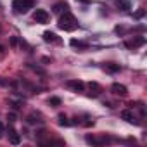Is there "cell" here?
I'll return each mask as SVG.
<instances>
[{
	"label": "cell",
	"mask_w": 147,
	"mask_h": 147,
	"mask_svg": "<svg viewBox=\"0 0 147 147\" xmlns=\"http://www.w3.org/2000/svg\"><path fill=\"white\" fill-rule=\"evenodd\" d=\"M57 118H59V125H61V126H69V125H71V121L67 119L66 114H59Z\"/></svg>",
	"instance_id": "13"
},
{
	"label": "cell",
	"mask_w": 147,
	"mask_h": 147,
	"mask_svg": "<svg viewBox=\"0 0 147 147\" xmlns=\"http://www.w3.org/2000/svg\"><path fill=\"white\" fill-rule=\"evenodd\" d=\"M7 119H9L11 123H14V121H16V114H14V113H11V114L7 116Z\"/></svg>",
	"instance_id": "20"
},
{
	"label": "cell",
	"mask_w": 147,
	"mask_h": 147,
	"mask_svg": "<svg viewBox=\"0 0 147 147\" xmlns=\"http://www.w3.org/2000/svg\"><path fill=\"white\" fill-rule=\"evenodd\" d=\"M144 16H145V11H144V9H140V11H137V12L133 14L135 19H140V18H144Z\"/></svg>",
	"instance_id": "17"
},
{
	"label": "cell",
	"mask_w": 147,
	"mask_h": 147,
	"mask_svg": "<svg viewBox=\"0 0 147 147\" xmlns=\"http://www.w3.org/2000/svg\"><path fill=\"white\" fill-rule=\"evenodd\" d=\"M11 45H12V47H16V45H18V38H16V36H12V38H11Z\"/></svg>",
	"instance_id": "21"
},
{
	"label": "cell",
	"mask_w": 147,
	"mask_h": 147,
	"mask_svg": "<svg viewBox=\"0 0 147 147\" xmlns=\"http://www.w3.org/2000/svg\"><path fill=\"white\" fill-rule=\"evenodd\" d=\"M30 67H31L33 71H36V73H40V75H45V71H43L42 67H38V66H33V64H30Z\"/></svg>",
	"instance_id": "18"
},
{
	"label": "cell",
	"mask_w": 147,
	"mask_h": 147,
	"mask_svg": "<svg viewBox=\"0 0 147 147\" xmlns=\"http://www.w3.org/2000/svg\"><path fill=\"white\" fill-rule=\"evenodd\" d=\"M36 0H12V9L16 14H26L30 9H33Z\"/></svg>",
	"instance_id": "2"
},
{
	"label": "cell",
	"mask_w": 147,
	"mask_h": 147,
	"mask_svg": "<svg viewBox=\"0 0 147 147\" xmlns=\"http://www.w3.org/2000/svg\"><path fill=\"white\" fill-rule=\"evenodd\" d=\"M9 142L14 144V145L21 144V135H19L16 130H12V128H9Z\"/></svg>",
	"instance_id": "9"
},
{
	"label": "cell",
	"mask_w": 147,
	"mask_h": 147,
	"mask_svg": "<svg viewBox=\"0 0 147 147\" xmlns=\"http://www.w3.org/2000/svg\"><path fill=\"white\" fill-rule=\"evenodd\" d=\"M4 133H5V126H4V123L0 121V138L4 137Z\"/></svg>",
	"instance_id": "19"
},
{
	"label": "cell",
	"mask_w": 147,
	"mask_h": 147,
	"mask_svg": "<svg viewBox=\"0 0 147 147\" xmlns=\"http://www.w3.org/2000/svg\"><path fill=\"white\" fill-rule=\"evenodd\" d=\"M121 118H123L125 121H128V123H135V125H138V121L135 119V116H133V113H131L130 109H125V111H121Z\"/></svg>",
	"instance_id": "8"
},
{
	"label": "cell",
	"mask_w": 147,
	"mask_h": 147,
	"mask_svg": "<svg viewBox=\"0 0 147 147\" xmlns=\"http://www.w3.org/2000/svg\"><path fill=\"white\" fill-rule=\"evenodd\" d=\"M5 52V49H4V45H0V54H4Z\"/></svg>",
	"instance_id": "22"
},
{
	"label": "cell",
	"mask_w": 147,
	"mask_h": 147,
	"mask_svg": "<svg viewBox=\"0 0 147 147\" xmlns=\"http://www.w3.org/2000/svg\"><path fill=\"white\" fill-rule=\"evenodd\" d=\"M104 69H106L107 73H118V71H121V66L116 64V62H106V64H104Z\"/></svg>",
	"instance_id": "10"
},
{
	"label": "cell",
	"mask_w": 147,
	"mask_h": 147,
	"mask_svg": "<svg viewBox=\"0 0 147 147\" xmlns=\"http://www.w3.org/2000/svg\"><path fill=\"white\" fill-rule=\"evenodd\" d=\"M66 87L73 92H83L85 90V83L82 80H67L66 82Z\"/></svg>",
	"instance_id": "4"
},
{
	"label": "cell",
	"mask_w": 147,
	"mask_h": 147,
	"mask_svg": "<svg viewBox=\"0 0 147 147\" xmlns=\"http://www.w3.org/2000/svg\"><path fill=\"white\" fill-rule=\"evenodd\" d=\"M69 43H71L73 47H78V49H87V47H88V45H87L85 42H80V40H75V38H73V40H71Z\"/></svg>",
	"instance_id": "15"
},
{
	"label": "cell",
	"mask_w": 147,
	"mask_h": 147,
	"mask_svg": "<svg viewBox=\"0 0 147 147\" xmlns=\"http://www.w3.org/2000/svg\"><path fill=\"white\" fill-rule=\"evenodd\" d=\"M67 11V4L66 2H57L55 5H54V12L55 14H62V12H66Z\"/></svg>",
	"instance_id": "11"
},
{
	"label": "cell",
	"mask_w": 147,
	"mask_h": 147,
	"mask_svg": "<svg viewBox=\"0 0 147 147\" xmlns=\"http://www.w3.org/2000/svg\"><path fill=\"white\" fill-rule=\"evenodd\" d=\"M57 24H59V28L64 30V31H75V30L78 28V21H76V18L73 16L69 11L62 12V16H61V19H59Z\"/></svg>",
	"instance_id": "1"
},
{
	"label": "cell",
	"mask_w": 147,
	"mask_h": 147,
	"mask_svg": "<svg viewBox=\"0 0 147 147\" xmlns=\"http://www.w3.org/2000/svg\"><path fill=\"white\" fill-rule=\"evenodd\" d=\"M33 19H35V23H38V24H47V23L50 21V14H49L45 9H36L35 14H33Z\"/></svg>",
	"instance_id": "3"
},
{
	"label": "cell",
	"mask_w": 147,
	"mask_h": 147,
	"mask_svg": "<svg viewBox=\"0 0 147 147\" xmlns=\"http://www.w3.org/2000/svg\"><path fill=\"white\" fill-rule=\"evenodd\" d=\"M42 38H43V42H47V43H57V42H61V40L57 38V35L52 33V31H43Z\"/></svg>",
	"instance_id": "7"
},
{
	"label": "cell",
	"mask_w": 147,
	"mask_h": 147,
	"mask_svg": "<svg viewBox=\"0 0 147 147\" xmlns=\"http://www.w3.org/2000/svg\"><path fill=\"white\" fill-rule=\"evenodd\" d=\"M88 87H90V90H94V97L100 94V85H99V83H95V82H90V85H88Z\"/></svg>",
	"instance_id": "14"
},
{
	"label": "cell",
	"mask_w": 147,
	"mask_h": 147,
	"mask_svg": "<svg viewBox=\"0 0 147 147\" xmlns=\"http://www.w3.org/2000/svg\"><path fill=\"white\" fill-rule=\"evenodd\" d=\"M49 104H50V106H54V107H57V106H61V99H59V97H50Z\"/></svg>",
	"instance_id": "16"
},
{
	"label": "cell",
	"mask_w": 147,
	"mask_h": 147,
	"mask_svg": "<svg viewBox=\"0 0 147 147\" xmlns=\"http://www.w3.org/2000/svg\"><path fill=\"white\" fill-rule=\"evenodd\" d=\"M26 119H28V123H30V125H36V123H43V119H42V116H40V114H30V116H28Z\"/></svg>",
	"instance_id": "12"
},
{
	"label": "cell",
	"mask_w": 147,
	"mask_h": 147,
	"mask_svg": "<svg viewBox=\"0 0 147 147\" xmlns=\"http://www.w3.org/2000/svg\"><path fill=\"white\" fill-rule=\"evenodd\" d=\"M111 92L114 95H119V97H126L128 95V88L125 85H121V83H113L111 85Z\"/></svg>",
	"instance_id": "5"
},
{
	"label": "cell",
	"mask_w": 147,
	"mask_h": 147,
	"mask_svg": "<svg viewBox=\"0 0 147 147\" xmlns=\"http://www.w3.org/2000/svg\"><path fill=\"white\" fill-rule=\"evenodd\" d=\"M145 43V38L144 36H135L131 42H125V47L126 49H137V47H142Z\"/></svg>",
	"instance_id": "6"
}]
</instances>
